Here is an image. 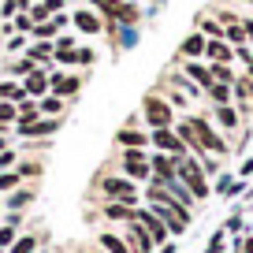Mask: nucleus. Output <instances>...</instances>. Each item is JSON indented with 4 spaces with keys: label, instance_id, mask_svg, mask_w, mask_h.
<instances>
[{
    "label": "nucleus",
    "instance_id": "obj_2",
    "mask_svg": "<svg viewBox=\"0 0 253 253\" xmlns=\"http://www.w3.org/2000/svg\"><path fill=\"white\" fill-rule=\"evenodd\" d=\"M175 108L168 104V97L160 93V89H149V93L142 97V123L149 126V130H157V126H175Z\"/></svg>",
    "mask_w": 253,
    "mask_h": 253
},
{
    "label": "nucleus",
    "instance_id": "obj_6",
    "mask_svg": "<svg viewBox=\"0 0 253 253\" xmlns=\"http://www.w3.org/2000/svg\"><path fill=\"white\" fill-rule=\"evenodd\" d=\"M93 8L101 11L104 23H123V26H138L142 23V11L126 0H93Z\"/></svg>",
    "mask_w": 253,
    "mask_h": 253
},
{
    "label": "nucleus",
    "instance_id": "obj_16",
    "mask_svg": "<svg viewBox=\"0 0 253 253\" xmlns=\"http://www.w3.org/2000/svg\"><path fill=\"white\" fill-rule=\"evenodd\" d=\"M93 60H97V52H93V48H86V45L60 48V52H56V63H60V67H89Z\"/></svg>",
    "mask_w": 253,
    "mask_h": 253
},
{
    "label": "nucleus",
    "instance_id": "obj_34",
    "mask_svg": "<svg viewBox=\"0 0 253 253\" xmlns=\"http://www.w3.org/2000/svg\"><path fill=\"white\" fill-rule=\"evenodd\" d=\"M223 250H227V231H212V238H209V246H205V250H201V253H223Z\"/></svg>",
    "mask_w": 253,
    "mask_h": 253
},
{
    "label": "nucleus",
    "instance_id": "obj_52",
    "mask_svg": "<svg viewBox=\"0 0 253 253\" xmlns=\"http://www.w3.org/2000/svg\"><path fill=\"white\" fill-rule=\"evenodd\" d=\"M38 253H52V250H48V246H41V250H38Z\"/></svg>",
    "mask_w": 253,
    "mask_h": 253
},
{
    "label": "nucleus",
    "instance_id": "obj_29",
    "mask_svg": "<svg viewBox=\"0 0 253 253\" xmlns=\"http://www.w3.org/2000/svg\"><path fill=\"white\" fill-rule=\"evenodd\" d=\"M15 171H19L23 182H30V179H41V175H45V164H41V160H19Z\"/></svg>",
    "mask_w": 253,
    "mask_h": 253
},
{
    "label": "nucleus",
    "instance_id": "obj_47",
    "mask_svg": "<svg viewBox=\"0 0 253 253\" xmlns=\"http://www.w3.org/2000/svg\"><path fill=\"white\" fill-rule=\"evenodd\" d=\"M157 253H179V246H175V242H171V238H168V242H164V246H160V250H157Z\"/></svg>",
    "mask_w": 253,
    "mask_h": 253
},
{
    "label": "nucleus",
    "instance_id": "obj_10",
    "mask_svg": "<svg viewBox=\"0 0 253 253\" xmlns=\"http://www.w3.org/2000/svg\"><path fill=\"white\" fill-rule=\"evenodd\" d=\"M82 75H67V71H52V82H48V93H56V97H63V101L71 104L75 101V93H82Z\"/></svg>",
    "mask_w": 253,
    "mask_h": 253
},
{
    "label": "nucleus",
    "instance_id": "obj_37",
    "mask_svg": "<svg viewBox=\"0 0 253 253\" xmlns=\"http://www.w3.org/2000/svg\"><path fill=\"white\" fill-rule=\"evenodd\" d=\"M34 30V19H30V11H19L15 19H11V34H30Z\"/></svg>",
    "mask_w": 253,
    "mask_h": 253
},
{
    "label": "nucleus",
    "instance_id": "obj_26",
    "mask_svg": "<svg viewBox=\"0 0 253 253\" xmlns=\"http://www.w3.org/2000/svg\"><path fill=\"white\" fill-rule=\"evenodd\" d=\"M34 67H38V63H34V60H30V56H26V52H23V56H19V60H11V63H8V67H4V75H8V79H19V82H23V79H26V75H30V71H34Z\"/></svg>",
    "mask_w": 253,
    "mask_h": 253
},
{
    "label": "nucleus",
    "instance_id": "obj_40",
    "mask_svg": "<svg viewBox=\"0 0 253 253\" xmlns=\"http://www.w3.org/2000/svg\"><path fill=\"white\" fill-rule=\"evenodd\" d=\"M15 93H19L15 79H0V101H15Z\"/></svg>",
    "mask_w": 253,
    "mask_h": 253
},
{
    "label": "nucleus",
    "instance_id": "obj_28",
    "mask_svg": "<svg viewBox=\"0 0 253 253\" xmlns=\"http://www.w3.org/2000/svg\"><path fill=\"white\" fill-rule=\"evenodd\" d=\"M205 97L212 104H231V101H235V89H231L227 82H212V86L205 89Z\"/></svg>",
    "mask_w": 253,
    "mask_h": 253
},
{
    "label": "nucleus",
    "instance_id": "obj_4",
    "mask_svg": "<svg viewBox=\"0 0 253 253\" xmlns=\"http://www.w3.org/2000/svg\"><path fill=\"white\" fill-rule=\"evenodd\" d=\"M179 182L194 194V201H205L209 194H212L209 175L201 171V160H198V157H182V160H179Z\"/></svg>",
    "mask_w": 253,
    "mask_h": 253
},
{
    "label": "nucleus",
    "instance_id": "obj_48",
    "mask_svg": "<svg viewBox=\"0 0 253 253\" xmlns=\"http://www.w3.org/2000/svg\"><path fill=\"white\" fill-rule=\"evenodd\" d=\"M238 253H253V238H250V235L242 238V250H238Z\"/></svg>",
    "mask_w": 253,
    "mask_h": 253
},
{
    "label": "nucleus",
    "instance_id": "obj_50",
    "mask_svg": "<svg viewBox=\"0 0 253 253\" xmlns=\"http://www.w3.org/2000/svg\"><path fill=\"white\" fill-rule=\"evenodd\" d=\"M0 149H8V134H0Z\"/></svg>",
    "mask_w": 253,
    "mask_h": 253
},
{
    "label": "nucleus",
    "instance_id": "obj_3",
    "mask_svg": "<svg viewBox=\"0 0 253 253\" xmlns=\"http://www.w3.org/2000/svg\"><path fill=\"white\" fill-rule=\"evenodd\" d=\"M186 119H190V126H194V134H198V142H201L205 153H212V157H227L231 153L227 138L220 134V126H216L209 116H186Z\"/></svg>",
    "mask_w": 253,
    "mask_h": 253
},
{
    "label": "nucleus",
    "instance_id": "obj_33",
    "mask_svg": "<svg viewBox=\"0 0 253 253\" xmlns=\"http://www.w3.org/2000/svg\"><path fill=\"white\" fill-rule=\"evenodd\" d=\"M198 30L205 34V38H223V26L216 23V19H209V15H198Z\"/></svg>",
    "mask_w": 253,
    "mask_h": 253
},
{
    "label": "nucleus",
    "instance_id": "obj_23",
    "mask_svg": "<svg viewBox=\"0 0 253 253\" xmlns=\"http://www.w3.org/2000/svg\"><path fill=\"white\" fill-rule=\"evenodd\" d=\"M97 246H101L104 253H130V246L123 242L119 231H101V235H97Z\"/></svg>",
    "mask_w": 253,
    "mask_h": 253
},
{
    "label": "nucleus",
    "instance_id": "obj_49",
    "mask_svg": "<svg viewBox=\"0 0 253 253\" xmlns=\"http://www.w3.org/2000/svg\"><path fill=\"white\" fill-rule=\"evenodd\" d=\"M246 79H253V52H250V60H246Z\"/></svg>",
    "mask_w": 253,
    "mask_h": 253
},
{
    "label": "nucleus",
    "instance_id": "obj_44",
    "mask_svg": "<svg viewBox=\"0 0 253 253\" xmlns=\"http://www.w3.org/2000/svg\"><path fill=\"white\" fill-rule=\"evenodd\" d=\"M0 220H4V223H11V227H19V231H23V220H26V216H23V212H4V216H0Z\"/></svg>",
    "mask_w": 253,
    "mask_h": 253
},
{
    "label": "nucleus",
    "instance_id": "obj_12",
    "mask_svg": "<svg viewBox=\"0 0 253 253\" xmlns=\"http://www.w3.org/2000/svg\"><path fill=\"white\" fill-rule=\"evenodd\" d=\"M97 216H104L108 223H130V220H138V205H130V201H101Z\"/></svg>",
    "mask_w": 253,
    "mask_h": 253
},
{
    "label": "nucleus",
    "instance_id": "obj_42",
    "mask_svg": "<svg viewBox=\"0 0 253 253\" xmlns=\"http://www.w3.org/2000/svg\"><path fill=\"white\" fill-rule=\"evenodd\" d=\"M242 227H246V223H242V212H231L227 223H223V231H227V235H242Z\"/></svg>",
    "mask_w": 253,
    "mask_h": 253
},
{
    "label": "nucleus",
    "instance_id": "obj_54",
    "mask_svg": "<svg viewBox=\"0 0 253 253\" xmlns=\"http://www.w3.org/2000/svg\"><path fill=\"white\" fill-rule=\"evenodd\" d=\"M0 216H4V201H0Z\"/></svg>",
    "mask_w": 253,
    "mask_h": 253
},
{
    "label": "nucleus",
    "instance_id": "obj_1",
    "mask_svg": "<svg viewBox=\"0 0 253 253\" xmlns=\"http://www.w3.org/2000/svg\"><path fill=\"white\" fill-rule=\"evenodd\" d=\"M93 194L101 201H130V205L142 201V186H138L134 179L119 175V171H101L93 179Z\"/></svg>",
    "mask_w": 253,
    "mask_h": 253
},
{
    "label": "nucleus",
    "instance_id": "obj_35",
    "mask_svg": "<svg viewBox=\"0 0 253 253\" xmlns=\"http://www.w3.org/2000/svg\"><path fill=\"white\" fill-rule=\"evenodd\" d=\"M15 186H23V179H19L15 168H11V171H0V194H11Z\"/></svg>",
    "mask_w": 253,
    "mask_h": 253
},
{
    "label": "nucleus",
    "instance_id": "obj_8",
    "mask_svg": "<svg viewBox=\"0 0 253 253\" xmlns=\"http://www.w3.org/2000/svg\"><path fill=\"white\" fill-rule=\"evenodd\" d=\"M63 126V116H38L34 123H26V126H11L23 142H34V138H52L56 130Z\"/></svg>",
    "mask_w": 253,
    "mask_h": 253
},
{
    "label": "nucleus",
    "instance_id": "obj_21",
    "mask_svg": "<svg viewBox=\"0 0 253 253\" xmlns=\"http://www.w3.org/2000/svg\"><path fill=\"white\" fill-rule=\"evenodd\" d=\"M182 63V75H186L190 82H198L201 89L212 86V71H209V63L205 60H179Z\"/></svg>",
    "mask_w": 253,
    "mask_h": 253
},
{
    "label": "nucleus",
    "instance_id": "obj_39",
    "mask_svg": "<svg viewBox=\"0 0 253 253\" xmlns=\"http://www.w3.org/2000/svg\"><path fill=\"white\" fill-rule=\"evenodd\" d=\"M26 45H30V34H11L8 38V52H15V56H23Z\"/></svg>",
    "mask_w": 253,
    "mask_h": 253
},
{
    "label": "nucleus",
    "instance_id": "obj_36",
    "mask_svg": "<svg viewBox=\"0 0 253 253\" xmlns=\"http://www.w3.org/2000/svg\"><path fill=\"white\" fill-rule=\"evenodd\" d=\"M15 119H19V104L15 101H0V123L15 126Z\"/></svg>",
    "mask_w": 253,
    "mask_h": 253
},
{
    "label": "nucleus",
    "instance_id": "obj_9",
    "mask_svg": "<svg viewBox=\"0 0 253 253\" xmlns=\"http://www.w3.org/2000/svg\"><path fill=\"white\" fill-rule=\"evenodd\" d=\"M123 242L130 246V253H157V242H153V235L142 227L138 220H130V223H123Z\"/></svg>",
    "mask_w": 253,
    "mask_h": 253
},
{
    "label": "nucleus",
    "instance_id": "obj_24",
    "mask_svg": "<svg viewBox=\"0 0 253 253\" xmlns=\"http://www.w3.org/2000/svg\"><path fill=\"white\" fill-rule=\"evenodd\" d=\"M41 246H45V235H23L19 231V238L8 246V253H38Z\"/></svg>",
    "mask_w": 253,
    "mask_h": 253
},
{
    "label": "nucleus",
    "instance_id": "obj_38",
    "mask_svg": "<svg viewBox=\"0 0 253 253\" xmlns=\"http://www.w3.org/2000/svg\"><path fill=\"white\" fill-rule=\"evenodd\" d=\"M15 238H19V227H11V223H4V220H0V250L8 253V246L15 242Z\"/></svg>",
    "mask_w": 253,
    "mask_h": 253
},
{
    "label": "nucleus",
    "instance_id": "obj_32",
    "mask_svg": "<svg viewBox=\"0 0 253 253\" xmlns=\"http://www.w3.org/2000/svg\"><path fill=\"white\" fill-rule=\"evenodd\" d=\"M223 41H227V45H250V41H246V30H242V23H231V26H223Z\"/></svg>",
    "mask_w": 253,
    "mask_h": 253
},
{
    "label": "nucleus",
    "instance_id": "obj_27",
    "mask_svg": "<svg viewBox=\"0 0 253 253\" xmlns=\"http://www.w3.org/2000/svg\"><path fill=\"white\" fill-rule=\"evenodd\" d=\"M38 108H41V116H63V112H67V101L56 97V93H45V97H38Z\"/></svg>",
    "mask_w": 253,
    "mask_h": 253
},
{
    "label": "nucleus",
    "instance_id": "obj_11",
    "mask_svg": "<svg viewBox=\"0 0 253 253\" xmlns=\"http://www.w3.org/2000/svg\"><path fill=\"white\" fill-rule=\"evenodd\" d=\"M112 142L119 145V149H149V130H142V126H134V119L126 126H119L116 138Z\"/></svg>",
    "mask_w": 253,
    "mask_h": 253
},
{
    "label": "nucleus",
    "instance_id": "obj_25",
    "mask_svg": "<svg viewBox=\"0 0 253 253\" xmlns=\"http://www.w3.org/2000/svg\"><path fill=\"white\" fill-rule=\"evenodd\" d=\"M63 11V0H41V4H30V19L34 23H45V19L60 15Z\"/></svg>",
    "mask_w": 253,
    "mask_h": 253
},
{
    "label": "nucleus",
    "instance_id": "obj_43",
    "mask_svg": "<svg viewBox=\"0 0 253 253\" xmlns=\"http://www.w3.org/2000/svg\"><path fill=\"white\" fill-rule=\"evenodd\" d=\"M231 186H235V175H220V179H216V194H220V198H227V194H231Z\"/></svg>",
    "mask_w": 253,
    "mask_h": 253
},
{
    "label": "nucleus",
    "instance_id": "obj_14",
    "mask_svg": "<svg viewBox=\"0 0 253 253\" xmlns=\"http://www.w3.org/2000/svg\"><path fill=\"white\" fill-rule=\"evenodd\" d=\"M71 23H75V30H79V34H89V38L104 34V19H101V11H97V8H79L71 15Z\"/></svg>",
    "mask_w": 253,
    "mask_h": 253
},
{
    "label": "nucleus",
    "instance_id": "obj_41",
    "mask_svg": "<svg viewBox=\"0 0 253 253\" xmlns=\"http://www.w3.org/2000/svg\"><path fill=\"white\" fill-rule=\"evenodd\" d=\"M19 164V153L15 149H0V171H11Z\"/></svg>",
    "mask_w": 253,
    "mask_h": 253
},
{
    "label": "nucleus",
    "instance_id": "obj_46",
    "mask_svg": "<svg viewBox=\"0 0 253 253\" xmlns=\"http://www.w3.org/2000/svg\"><path fill=\"white\" fill-rule=\"evenodd\" d=\"M242 30H246V41L253 45V19H242Z\"/></svg>",
    "mask_w": 253,
    "mask_h": 253
},
{
    "label": "nucleus",
    "instance_id": "obj_13",
    "mask_svg": "<svg viewBox=\"0 0 253 253\" xmlns=\"http://www.w3.org/2000/svg\"><path fill=\"white\" fill-rule=\"evenodd\" d=\"M4 212H26V209L34 205V201H38V186H34V182H23V186H15L11 190V194H4Z\"/></svg>",
    "mask_w": 253,
    "mask_h": 253
},
{
    "label": "nucleus",
    "instance_id": "obj_5",
    "mask_svg": "<svg viewBox=\"0 0 253 253\" xmlns=\"http://www.w3.org/2000/svg\"><path fill=\"white\" fill-rule=\"evenodd\" d=\"M119 175L134 179L138 186L153 179V168H149V149H119Z\"/></svg>",
    "mask_w": 253,
    "mask_h": 253
},
{
    "label": "nucleus",
    "instance_id": "obj_55",
    "mask_svg": "<svg viewBox=\"0 0 253 253\" xmlns=\"http://www.w3.org/2000/svg\"><path fill=\"white\" fill-rule=\"evenodd\" d=\"M242 4H253V0H242Z\"/></svg>",
    "mask_w": 253,
    "mask_h": 253
},
{
    "label": "nucleus",
    "instance_id": "obj_30",
    "mask_svg": "<svg viewBox=\"0 0 253 253\" xmlns=\"http://www.w3.org/2000/svg\"><path fill=\"white\" fill-rule=\"evenodd\" d=\"M168 194H171V198H175V201H179V205H182V209H190V212H194V205H198V201H194V194H190V190H186V186H182V182H179V179H175V182H168Z\"/></svg>",
    "mask_w": 253,
    "mask_h": 253
},
{
    "label": "nucleus",
    "instance_id": "obj_22",
    "mask_svg": "<svg viewBox=\"0 0 253 253\" xmlns=\"http://www.w3.org/2000/svg\"><path fill=\"white\" fill-rule=\"evenodd\" d=\"M231 60H235V45H227L223 38H209L205 63H231Z\"/></svg>",
    "mask_w": 253,
    "mask_h": 253
},
{
    "label": "nucleus",
    "instance_id": "obj_19",
    "mask_svg": "<svg viewBox=\"0 0 253 253\" xmlns=\"http://www.w3.org/2000/svg\"><path fill=\"white\" fill-rule=\"evenodd\" d=\"M48 82H52V75H48L45 67H34V71L26 75L19 86L26 89V97H34V101H38V97H45V93H48Z\"/></svg>",
    "mask_w": 253,
    "mask_h": 253
},
{
    "label": "nucleus",
    "instance_id": "obj_18",
    "mask_svg": "<svg viewBox=\"0 0 253 253\" xmlns=\"http://www.w3.org/2000/svg\"><path fill=\"white\" fill-rule=\"evenodd\" d=\"M26 56H30L38 67H45V71L52 75V67H56V48H52V41H30V45H26Z\"/></svg>",
    "mask_w": 253,
    "mask_h": 253
},
{
    "label": "nucleus",
    "instance_id": "obj_15",
    "mask_svg": "<svg viewBox=\"0 0 253 253\" xmlns=\"http://www.w3.org/2000/svg\"><path fill=\"white\" fill-rule=\"evenodd\" d=\"M138 223H142V227L153 235V242H157V246H164L168 238H171V235H168V227H164V220H160L149 205H138Z\"/></svg>",
    "mask_w": 253,
    "mask_h": 253
},
{
    "label": "nucleus",
    "instance_id": "obj_7",
    "mask_svg": "<svg viewBox=\"0 0 253 253\" xmlns=\"http://www.w3.org/2000/svg\"><path fill=\"white\" fill-rule=\"evenodd\" d=\"M149 149H157V153H168V157H175V160L190 157L186 142H182V138L175 134V126H157V130H149Z\"/></svg>",
    "mask_w": 253,
    "mask_h": 253
},
{
    "label": "nucleus",
    "instance_id": "obj_45",
    "mask_svg": "<svg viewBox=\"0 0 253 253\" xmlns=\"http://www.w3.org/2000/svg\"><path fill=\"white\" fill-rule=\"evenodd\" d=\"M238 175H242V179H250V175H253V157H250V160H242V168H238Z\"/></svg>",
    "mask_w": 253,
    "mask_h": 253
},
{
    "label": "nucleus",
    "instance_id": "obj_20",
    "mask_svg": "<svg viewBox=\"0 0 253 253\" xmlns=\"http://www.w3.org/2000/svg\"><path fill=\"white\" fill-rule=\"evenodd\" d=\"M205 45H209V38H205L201 30L186 34V38H182V45H179V60H205Z\"/></svg>",
    "mask_w": 253,
    "mask_h": 253
},
{
    "label": "nucleus",
    "instance_id": "obj_51",
    "mask_svg": "<svg viewBox=\"0 0 253 253\" xmlns=\"http://www.w3.org/2000/svg\"><path fill=\"white\" fill-rule=\"evenodd\" d=\"M8 130H11V126H8V123H0V134H8Z\"/></svg>",
    "mask_w": 253,
    "mask_h": 253
},
{
    "label": "nucleus",
    "instance_id": "obj_17",
    "mask_svg": "<svg viewBox=\"0 0 253 253\" xmlns=\"http://www.w3.org/2000/svg\"><path fill=\"white\" fill-rule=\"evenodd\" d=\"M212 119L220 126V134H235L238 126H242V116H238L235 104H212Z\"/></svg>",
    "mask_w": 253,
    "mask_h": 253
},
{
    "label": "nucleus",
    "instance_id": "obj_53",
    "mask_svg": "<svg viewBox=\"0 0 253 253\" xmlns=\"http://www.w3.org/2000/svg\"><path fill=\"white\" fill-rule=\"evenodd\" d=\"M89 253H104V250H101V246H93V250H89Z\"/></svg>",
    "mask_w": 253,
    "mask_h": 253
},
{
    "label": "nucleus",
    "instance_id": "obj_31",
    "mask_svg": "<svg viewBox=\"0 0 253 253\" xmlns=\"http://www.w3.org/2000/svg\"><path fill=\"white\" fill-rule=\"evenodd\" d=\"M209 71H212V82H227V86H235V67L231 63H209Z\"/></svg>",
    "mask_w": 253,
    "mask_h": 253
}]
</instances>
